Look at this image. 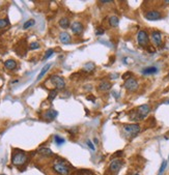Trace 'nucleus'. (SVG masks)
<instances>
[{"instance_id": "nucleus-11", "label": "nucleus", "mask_w": 169, "mask_h": 175, "mask_svg": "<svg viewBox=\"0 0 169 175\" xmlns=\"http://www.w3.org/2000/svg\"><path fill=\"white\" fill-rule=\"evenodd\" d=\"M152 40L156 46H161L162 45V34L159 31L152 32Z\"/></svg>"}, {"instance_id": "nucleus-34", "label": "nucleus", "mask_w": 169, "mask_h": 175, "mask_svg": "<svg viewBox=\"0 0 169 175\" xmlns=\"http://www.w3.org/2000/svg\"><path fill=\"white\" fill-rule=\"evenodd\" d=\"M0 175H5V174H0Z\"/></svg>"}, {"instance_id": "nucleus-25", "label": "nucleus", "mask_w": 169, "mask_h": 175, "mask_svg": "<svg viewBox=\"0 0 169 175\" xmlns=\"http://www.w3.org/2000/svg\"><path fill=\"white\" fill-rule=\"evenodd\" d=\"M166 167H167V162L166 161H163V163H162L161 167H160V169H159V175H162L163 173H164Z\"/></svg>"}, {"instance_id": "nucleus-4", "label": "nucleus", "mask_w": 169, "mask_h": 175, "mask_svg": "<svg viewBox=\"0 0 169 175\" xmlns=\"http://www.w3.org/2000/svg\"><path fill=\"white\" fill-rule=\"evenodd\" d=\"M53 169L59 175H69L70 174V168L63 163H55L53 165Z\"/></svg>"}, {"instance_id": "nucleus-35", "label": "nucleus", "mask_w": 169, "mask_h": 175, "mask_svg": "<svg viewBox=\"0 0 169 175\" xmlns=\"http://www.w3.org/2000/svg\"><path fill=\"white\" fill-rule=\"evenodd\" d=\"M135 175H139V174H135Z\"/></svg>"}, {"instance_id": "nucleus-23", "label": "nucleus", "mask_w": 169, "mask_h": 175, "mask_svg": "<svg viewBox=\"0 0 169 175\" xmlns=\"http://www.w3.org/2000/svg\"><path fill=\"white\" fill-rule=\"evenodd\" d=\"M56 95H57V90H56V89H53V90H51V91L49 92L48 99H49L50 102H53L55 97H56Z\"/></svg>"}, {"instance_id": "nucleus-36", "label": "nucleus", "mask_w": 169, "mask_h": 175, "mask_svg": "<svg viewBox=\"0 0 169 175\" xmlns=\"http://www.w3.org/2000/svg\"><path fill=\"white\" fill-rule=\"evenodd\" d=\"M168 78H169V75H168Z\"/></svg>"}, {"instance_id": "nucleus-7", "label": "nucleus", "mask_w": 169, "mask_h": 175, "mask_svg": "<svg viewBox=\"0 0 169 175\" xmlns=\"http://www.w3.org/2000/svg\"><path fill=\"white\" fill-rule=\"evenodd\" d=\"M138 86H139L138 82H137V80L135 78H130V79L124 81V87L129 91H136L138 89Z\"/></svg>"}, {"instance_id": "nucleus-27", "label": "nucleus", "mask_w": 169, "mask_h": 175, "mask_svg": "<svg viewBox=\"0 0 169 175\" xmlns=\"http://www.w3.org/2000/svg\"><path fill=\"white\" fill-rule=\"evenodd\" d=\"M8 25V21L5 20V19H0V29L5 28Z\"/></svg>"}, {"instance_id": "nucleus-17", "label": "nucleus", "mask_w": 169, "mask_h": 175, "mask_svg": "<svg viewBox=\"0 0 169 175\" xmlns=\"http://www.w3.org/2000/svg\"><path fill=\"white\" fill-rule=\"evenodd\" d=\"M59 26L61 28H63V29H67V28H69L71 26V22L70 20L67 19V18H61L59 20Z\"/></svg>"}, {"instance_id": "nucleus-8", "label": "nucleus", "mask_w": 169, "mask_h": 175, "mask_svg": "<svg viewBox=\"0 0 169 175\" xmlns=\"http://www.w3.org/2000/svg\"><path fill=\"white\" fill-rule=\"evenodd\" d=\"M122 161L120 160V159H114L109 164V170L112 173H117L122 169Z\"/></svg>"}, {"instance_id": "nucleus-1", "label": "nucleus", "mask_w": 169, "mask_h": 175, "mask_svg": "<svg viewBox=\"0 0 169 175\" xmlns=\"http://www.w3.org/2000/svg\"><path fill=\"white\" fill-rule=\"evenodd\" d=\"M149 112H150V107L148 105H141L135 111L132 112L134 114H131L130 116H131V119H133V120H141V119L146 117Z\"/></svg>"}, {"instance_id": "nucleus-22", "label": "nucleus", "mask_w": 169, "mask_h": 175, "mask_svg": "<svg viewBox=\"0 0 169 175\" xmlns=\"http://www.w3.org/2000/svg\"><path fill=\"white\" fill-rule=\"evenodd\" d=\"M35 23V21L33 20V19H30V20L26 21V22L24 23V25H23V28L24 29H28V28H30L31 26H33Z\"/></svg>"}, {"instance_id": "nucleus-24", "label": "nucleus", "mask_w": 169, "mask_h": 175, "mask_svg": "<svg viewBox=\"0 0 169 175\" xmlns=\"http://www.w3.org/2000/svg\"><path fill=\"white\" fill-rule=\"evenodd\" d=\"M54 142L57 144L58 146H60V145H62V144L65 143V139L56 135V136H54Z\"/></svg>"}, {"instance_id": "nucleus-15", "label": "nucleus", "mask_w": 169, "mask_h": 175, "mask_svg": "<svg viewBox=\"0 0 169 175\" xmlns=\"http://www.w3.org/2000/svg\"><path fill=\"white\" fill-rule=\"evenodd\" d=\"M4 67L8 69H10V71H14L17 67V62L12 59H8L4 62Z\"/></svg>"}, {"instance_id": "nucleus-16", "label": "nucleus", "mask_w": 169, "mask_h": 175, "mask_svg": "<svg viewBox=\"0 0 169 175\" xmlns=\"http://www.w3.org/2000/svg\"><path fill=\"white\" fill-rule=\"evenodd\" d=\"M158 72V69L156 67H147L142 69V74L143 75H153Z\"/></svg>"}, {"instance_id": "nucleus-14", "label": "nucleus", "mask_w": 169, "mask_h": 175, "mask_svg": "<svg viewBox=\"0 0 169 175\" xmlns=\"http://www.w3.org/2000/svg\"><path fill=\"white\" fill-rule=\"evenodd\" d=\"M111 83L108 81H102L101 83H100L99 85V89L100 91H108V90H110L111 89Z\"/></svg>"}, {"instance_id": "nucleus-12", "label": "nucleus", "mask_w": 169, "mask_h": 175, "mask_svg": "<svg viewBox=\"0 0 169 175\" xmlns=\"http://www.w3.org/2000/svg\"><path fill=\"white\" fill-rule=\"evenodd\" d=\"M57 114H58L57 111H55L53 109H50V110L45 112L44 117H45V119H47V120H53V119H55L57 117Z\"/></svg>"}, {"instance_id": "nucleus-5", "label": "nucleus", "mask_w": 169, "mask_h": 175, "mask_svg": "<svg viewBox=\"0 0 169 175\" xmlns=\"http://www.w3.org/2000/svg\"><path fill=\"white\" fill-rule=\"evenodd\" d=\"M148 42H149L148 34L144 30H140L138 32V34H137V43H138V45L141 46V47H146L147 45H148Z\"/></svg>"}, {"instance_id": "nucleus-20", "label": "nucleus", "mask_w": 169, "mask_h": 175, "mask_svg": "<svg viewBox=\"0 0 169 175\" xmlns=\"http://www.w3.org/2000/svg\"><path fill=\"white\" fill-rule=\"evenodd\" d=\"M50 67H51V63L46 64L45 67H43V69H42V71H41L40 75L37 76V80H41V79H42L43 77H44V76H45V75H46V73H47L48 71H49Z\"/></svg>"}, {"instance_id": "nucleus-3", "label": "nucleus", "mask_w": 169, "mask_h": 175, "mask_svg": "<svg viewBox=\"0 0 169 175\" xmlns=\"http://www.w3.org/2000/svg\"><path fill=\"white\" fill-rule=\"evenodd\" d=\"M124 133L126 136H128L129 138H133L136 137L138 134L140 133V126L139 124H124Z\"/></svg>"}, {"instance_id": "nucleus-33", "label": "nucleus", "mask_w": 169, "mask_h": 175, "mask_svg": "<svg viewBox=\"0 0 169 175\" xmlns=\"http://www.w3.org/2000/svg\"><path fill=\"white\" fill-rule=\"evenodd\" d=\"M165 3H166V4H169V0H167V1H165Z\"/></svg>"}, {"instance_id": "nucleus-26", "label": "nucleus", "mask_w": 169, "mask_h": 175, "mask_svg": "<svg viewBox=\"0 0 169 175\" xmlns=\"http://www.w3.org/2000/svg\"><path fill=\"white\" fill-rule=\"evenodd\" d=\"M53 53H54V51H53L52 49L47 50V52H46V54H45V56H44V58H43V60H46V59H48V58H50V57L53 55Z\"/></svg>"}, {"instance_id": "nucleus-19", "label": "nucleus", "mask_w": 169, "mask_h": 175, "mask_svg": "<svg viewBox=\"0 0 169 175\" xmlns=\"http://www.w3.org/2000/svg\"><path fill=\"white\" fill-rule=\"evenodd\" d=\"M120 24V19L116 16H111L109 18V25L111 27H117Z\"/></svg>"}, {"instance_id": "nucleus-32", "label": "nucleus", "mask_w": 169, "mask_h": 175, "mask_svg": "<svg viewBox=\"0 0 169 175\" xmlns=\"http://www.w3.org/2000/svg\"><path fill=\"white\" fill-rule=\"evenodd\" d=\"M93 141H95V144H98V143H99V140H98L97 138H95V140H93Z\"/></svg>"}, {"instance_id": "nucleus-13", "label": "nucleus", "mask_w": 169, "mask_h": 175, "mask_svg": "<svg viewBox=\"0 0 169 175\" xmlns=\"http://www.w3.org/2000/svg\"><path fill=\"white\" fill-rule=\"evenodd\" d=\"M71 40H72V37H71V35L67 32L63 31L59 34V40L62 44H70Z\"/></svg>"}, {"instance_id": "nucleus-31", "label": "nucleus", "mask_w": 169, "mask_h": 175, "mask_svg": "<svg viewBox=\"0 0 169 175\" xmlns=\"http://www.w3.org/2000/svg\"><path fill=\"white\" fill-rule=\"evenodd\" d=\"M87 145H88V147L91 149V150H95V145L92 144V142L90 140H87Z\"/></svg>"}, {"instance_id": "nucleus-10", "label": "nucleus", "mask_w": 169, "mask_h": 175, "mask_svg": "<svg viewBox=\"0 0 169 175\" xmlns=\"http://www.w3.org/2000/svg\"><path fill=\"white\" fill-rule=\"evenodd\" d=\"M71 29H72V31H73V33H74V34L80 35L83 32L84 27H83L82 23L74 22V23H72V25H71Z\"/></svg>"}, {"instance_id": "nucleus-9", "label": "nucleus", "mask_w": 169, "mask_h": 175, "mask_svg": "<svg viewBox=\"0 0 169 175\" xmlns=\"http://www.w3.org/2000/svg\"><path fill=\"white\" fill-rule=\"evenodd\" d=\"M144 18L148 21H157L162 18V14L158 10H148L144 14Z\"/></svg>"}, {"instance_id": "nucleus-6", "label": "nucleus", "mask_w": 169, "mask_h": 175, "mask_svg": "<svg viewBox=\"0 0 169 175\" xmlns=\"http://www.w3.org/2000/svg\"><path fill=\"white\" fill-rule=\"evenodd\" d=\"M50 81H51V83H52L53 85L58 89V90H61V89H63L65 86V79L61 78V77H59V76H56V75H54V76L51 77V78H50Z\"/></svg>"}, {"instance_id": "nucleus-29", "label": "nucleus", "mask_w": 169, "mask_h": 175, "mask_svg": "<svg viewBox=\"0 0 169 175\" xmlns=\"http://www.w3.org/2000/svg\"><path fill=\"white\" fill-rule=\"evenodd\" d=\"M105 33V30L103 29V28H97L95 29V34L97 35H102Z\"/></svg>"}, {"instance_id": "nucleus-28", "label": "nucleus", "mask_w": 169, "mask_h": 175, "mask_svg": "<svg viewBox=\"0 0 169 175\" xmlns=\"http://www.w3.org/2000/svg\"><path fill=\"white\" fill-rule=\"evenodd\" d=\"M40 48V44L37 42H33L29 45V49L30 50H35V49H38Z\"/></svg>"}, {"instance_id": "nucleus-21", "label": "nucleus", "mask_w": 169, "mask_h": 175, "mask_svg": "<svg viewBox=\"0 0 169 175\" xmlns=\"http://www.w3.org/2000/svg\"><path fill=\"white\" fill-rule=\"evenodd\" d=\"M95 69V63H92V62H88V63L85 64V67H84V71H86L87 73L92 72Z\"/></svg>"}, {"instance_id": "nucleus-2", "label": "nucleus", "mask_w": 169, "mask_h": 175, "mask_svg": "<svg viewBox=\"0 0 169 175\" xmlns=\"http://www.w3.org/2000/svg\"><path fill=\"white\" fill-rule=\"evenodd\" d=\"M28 160L27 154L24 151H17L16 153L12 154V163L15 166H22L24 165Z\"/></svg>"}, {"instance_id": "nucleus-18", "label": "nucleus", "mask_w": 169, "mask_h": 175, "mask_svg": "<svg viewBox=\"0 0 169 175\" xmlns=\"http://www.w3.org/2000/svg\"><path fill=\"white\" fill-rule=\"evenodd\" d=\"M38 152L41 153L42 155H45V156H52L53 155V152L52 150L48 147H42L38 149Z\"/></svg>"}, {"instance_id": "nucleus-30", "label": "nucleus", "mask_w": 169, "mask_h": 175, "mask_svg": "<svg viewBox=\"0 0 169 175\" xmlns=\"http://www.w3.org/2000/svg\"><path fill=\"white\" fill-rule=\"evenodd\" d=\"M130 78H132V74H131V72H127V74H124V76H122V79H124V81L128 79H130Z\"/></svg>"}]
</instances>
